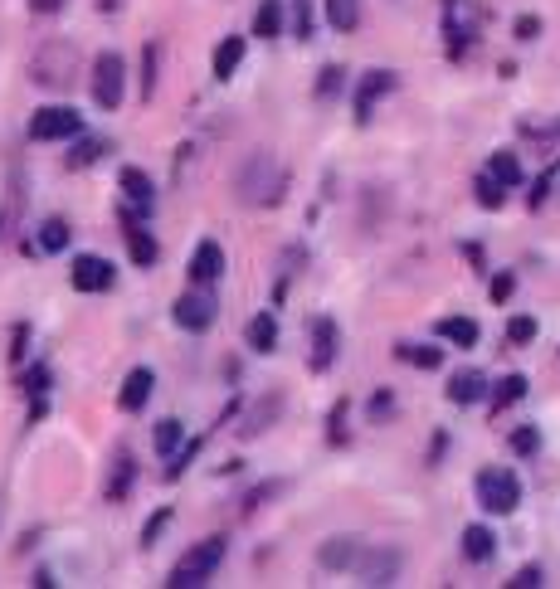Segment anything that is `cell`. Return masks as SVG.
<instances>
[{
	"instance_id": "obj_19",
	"label": "cell",
	"mask_w": 560,
	"mask_h": 589,
	"mask_svg": "<svg viewBox=\"0 0 560 589\" xmlns=\"http://www.w3.org/2000/svg\"><path fill=\"white\" fill-rule=\"evenodd\" d=\"M483 395H487V380L478 370H458V375L448 380V400H453V405H478Z\"/></svg>"
},
{
	"instance_id": "obj_7",
	"label": "cell",
	"mask_w": 560,
	"mask_h": 589,
	"mask_svg": "<svg viewBox=\"0 0 560 589\" xmlns=\"http://www.w3.org/2000/svg\"><path fill=\"white\" fill-rule=\"evenodd\" d=\"M215 312H220V302L205 293L200 283L190 288V293L176 297V307H171V317H176V327H186V332H205L210 322H215Z\"/></svg>"
},
{
	"instance_id": "obj_44",
	"label": "cell",
	"mask_w": 560,
	"mask_h": 589,
	"mask_svg": "<svg viewBox=\"0 0 560 589\" xmlns=\"http://www.w3.org/2000/svg\"><path fill=\"white\" fill-rule=\"evenodd\" d=\"M25 341H30V327H25V322H15V332H10V361H20V356H25Z\"/></svg>"
},
{
	"instance_id": "obj_47",
	"label": "cell",
	"mask_w": 560,
	"mask_h": 589,
	"mask_svg": "<svg viewBox=\"0 0 560 589\" xmlns=\"http://www.w3.org/2000/svg\"><path fill=\"white\" fill-rule=\"evenodd\" d=\"M541 35V20H536V15H522V20H517V39H536Z\"/></svg>"
},
{
	"instance_id": "obj_20",
	"label": "cell",
	"mask_w": 560,
	"mask_h": 589,
	"mask_svg": "<svg viewBox=\"0 0 560 589\" xmlns=\"http://www.w3.org/2000/svg\"><path fill=\"white\" fill-rule=\"evenodd\" d=\"M151 443H156V453L171 463V458L186 448V424H181V419H161V424H156V434H151Z\"/></svg>"
},
{
	"instance_id": "obj_13",
	"label": "cell",
	"mask_w": 560,
	"mask_h": 589,
	"mask_svg": "<svg viewBox=\"0 0 560 589\" xmlns=\"http://www.w3.org/2000/svg\"><path fill=\"white\" fill-rule=\"evenodd\" d=\"M361 551H366V541H361V536H332V541H322L317 565H322V570H351Z\"/></svg>"
},
{
	"instance_id": "obj_11",
	"label": "cell",
	"mask_w": 560,
	"mask_h": 589,
	"mask_svg": "<svg viewBox=\"0 0 560 589\" xmlns=\"http://www.w3.org/2000/svg\"><path fill=\"white\" fill-rule=\"evenodd\" d=\"M307 332H312V356H307V366L322 375V370H332V361H336V322L332 317H312Z\"/></svg>"
},
{
	"instance_id": "obj_49",
	"label": "cell",
	"mask_w": 560,
	"mask_h": 589,
	"mask_svg": "<svg viewBox=\"0 0 560 589\" xmlns=\"http://www.w3.org/2000/svg\"><path fill=\"white\" fill-rule=\"evenodd\" d=\"M30 10L35 15H54V10H64V0H30Z\"/></svg>"
},
{
	"instance_id": "obj_21",
	"label": "cell",
	"mask_w": 560,
	"mask_h": 589,
	"mask_svg": "<svg viewBox=\"0 0 560 589\" xmlns=\"http://www.w3.org/2000/svg\"><path fill=\"white\" fill-rule=\"evenodd\" d=\"M463 555H468L473 565H487V560L497 555V536H492L487 526H468V531H463Z\"/></svg>"
},
{
	"instance_id": "obj_30",
	"label": "cell",
	"mask_w": 560,
	"mask_h": 589,
	"mask_svg": "<svg viewBox=\"0 0 560 589\" xmlns=\"http://www.w3.org/2000/svg\"><path fill=\"white\" fill-rule=\"evenodd\" d=\"M205 443H210V429H205L200 439H190L186 448H181V453H176V458L166 463V478H171V482H176V478H186V468L195 463V458H200V453H205Z\"/></svg>"
},
{
	"instance_id": "obj_32",
	"label": "cell",
	"mask_w": 560,
	"mask_h": 589,
	"mask_svg": "<svg viewBox=\"0 0 560 589\" xmlns=\"http://www.w3.org/2000/svg\"><path fill=\"white\" fill-rule=\"evenodd\" d=\"M39 249H44V254H64V249H69V224L64 220L39 224Z\"/></svg>"
},
{
	"instance_id": "obj_17",
	"label": "cell",
	"mask_w": 560,
	"mask_h": 589,
	"mask_svg": "<svg viewBox=\"0 0 560 589\" xmlns=\"http://www.w3.org/2000/svg\"><path fill=\"white\" fill-rule=\"evenodd\" d=\"M278 414H283V395H263L259 405L244 414V424H239V439H259V434L268 429V424H273V419H278Z\"/></svg>"
},
{
	"instance_id": "obj_41",
	"label": "cell",
	"mask_w": 560,
	"mask_h": 589,
	"mask_svg": "<svg viewBox=\"0 0 560 589\" xmlns=\"http://www.w3.org/2000/svg\"><path fill=\"white\" fill-rule=\"evenodd\" d=\"M522 137L551 142V137H560V117H551V122H522Z\"/></svg>"
},
{
	"instance_id": "obj_38",
	"label": "cell",
	"mask_w": 560,
	"mask_h": 589,
	"mask_svg": "<svg viewBox=\"0 0 560 589\" xmlns=\"http://www.w3.org/2000/svg\"><path fill=\"white\" fill-rule=\"evenodd\" d=\"M341 83H346V69H341V64H327V69H322V78H317V98H336V93H341Z\"/></svg>"
},
{
	"instance_id": "obj_26",
	"label": "cell",
	"mask_w": 560,
	"mask_h": 589,
	"mask_svg": "<svg viewBox=\"0 0 560 589\" xmlns=\"http://www.w3.org/2000/svg\"><path fill=\"white\" fill-rule=\"evenodd\" d=\"M327 20H332V30L351 35L361 25V0H327Z\"/></svg>"
},
{
	"instance_id": "obj_28",
	"label": "cell",
	"mask_w": 560,
	"mask_h": 589,
	"mask_svg": "<svg viewBox=\"0 0 560 589\" xmlns=\"http://www.w3.org/2000/svg\"><path fill=\"white\" fill-rule=\"evenodd\" d=\"M254 35L259 39H278L283 35V5L278 0H263L259 15H254Z\"/></svg>"
},
{
	"instance_id": "obj_29",
	"label": "cell",
	"mask_w": 560,
	"mask_h": 589,
	"mask_svg": "<svg viewBox=\"0 0 560 589\" xmlns=\"http://www.w3.org/2000/svg\"><path fill=\"white\" fill-rule=\"evenodd\" d=\"M522 395H526V375H507V380H497V390H492V414L512 409Z\"/></svg>"
},
{
	"instance_id": "obj_22",
	"label": "cell",
	"mask_w": 560,
	"mask_h": 589,
	"mask_svg": "<svg viewBox=\"0 0 560 589\" xmlns=\"http://www.w3.org/2000/svg\"><path fill=\"white\" fill-rule=\"evenodd\" d=\"M244 64V35H229L220 39V49H215V78H234V69Z\"/></svg>"
},
{
	"instance_id": "obj_12",
	"label": "cell",
	"mask_w": 560,
	"mask_h": 589,
	"mask_svg": "<svg viewBox=\"0 0 560 589\" xmlns=\"http://www.w3.org/2000/svg\"><path fill=\"white\" fill-rule=\"evenodd\" d=\"M390 88H395V74H390V69H371V74H361V88H356V122H371L375 98H385Z\"/></svg>"
},
{
	"instance_id": "obj_40",
	"label": "cell",
	"mask_w": 560,
	"mask_h": 589,
	"mask_svg": "<svg viewBox=\"0 0 560 589\" xmlns=\"http://www.w3.org/2000/svg\"><path fill=\"white\" fill-rule=\"evenodd\" d=\"M541 448V434H536V424H522L517 434H512V453H522V458H531Z\"/></svg>"
},
{
	"instance_id": "obj_8",
	"label": "cell",
	"mask_w": 560,
	"mask_h": 589,
	"mask_svg": "<svg viewBox=\"0 0 560 589\" xmlns=\"http://www.w3.org/2000/svg\"><path fill=\"white\" fill-rule=\"evenodd\" d=\"M69 283H74L78 293H108L112 283H117V268H112L108 258L83 254V258H74V273H69Z\"/></svg>"
},
{
	"instance_id": "obj_34",
	"label": "cell",
	"mask_w": 560,
	"mask_h": 589,
	"mask_svg": "<svg viewBox=\"0 0 560 589\" xmlns=\"http://www.w3.org/2000/svg\"><path fill=\"white\" fill-rule=\"evenodd\" d=\"M283 492V482H259V487H249L244 497H239V516H254L268 502V497H278Z\"/></svg>"
},
{
	"instance_id": "obj_5",
	"label": "cell",
	"mask_w": 560,
	"mask_h": 589,
	"mask_svg": "<svg viewBox=\"0 0 560 589\" xmlns=\"http://www.w3.org/2000/svg\"><path fill=\"white\" fill-rule=\"evenodd\" d=\"M122 88H127V64H122V54H98L93 59V98H98V108H117L122 103Z\"/></svg>"
},
{
	"instance_id": "obj_3",
	"label": "cell",
	"mask_w": 560,
	"mask_h": 589,
	"mask_svg": "<svg viewBox=\"0 0 560 589\" xmlns=\"http://www.w3.org/2000/svg\"><path fill=\"white\" fill-rule=\"evenodd\" d=\"M473 487H478V507L492 516H507L522 507V482L512 468H483Z\"/></svg>"
},
{
	"instance_id": "obj_23",
	"label": "cell",
	"mask_w": 560,
	"mask_h": 589,
	"mask_svg": "<svg viewBox=\"0 0 560 589\" xmlns=\"http://www.w3.org/2000/svg\"><path fill=\"white\" fill-rule=\"evenodd\" d=\"M244 336H249V346H254L259 356H268V351L278 346V322H273V312H259V317L249 322V332Z\"/></svg>"
},
{
	"instance_id": "obj_24",
	"label": "cell",
	"mask_w": 560,
	"mask_h": 589,
	"mask_svg": "<svg viewBox=\"0 0 560 589\" xmlns=\"http://www.w3.org/2000/svg\"><path fill=\"white\" fill-rule=\"evenodd\" d=\"M395 356H400V361H410V366H419V370H439V366H444V351H439V346H414V341H400V346H395Z\"/></svg>"
},
{
	"instance_id": "obj_42",
	"label": "cell",
	"mask_w": 560,
	"mask_h": 589,
	"mask_svg": "<svg viewBox=\"0 0 560 589\" xmlns=\"http://www.w3.org/2000/svg\"><path fill=\"white\" fill-rule=\"evenodd\" d=\"M507 585H512V589H536V585H541V565H522Z\"/></svg>"
},
{
	"instance_id": "obj_46",
	"label": "cell",
	"mask_w": 560,
	"mask_h": 589,
	"mask_svg": "<svg viewBox=\"0 0 560 589\" xmlns=\"http://www.w3.org/2000/svg\"><path fill=\"white\" fill-rule=\"evenodd\" d=\"M346 439V400L332 409V443H341Z\"/></svg>"
},
{
	"instance_id": "obj_18",
	"label": "cell",
	"mask_w": 560,
	"mask_h": 589,
	"mask_svg": "<svg viewBox=\"0 0 560 589\" xmlns=\"http://www.w3.org/2000/svg\"><path fill=\"white\" fill-rule=\"evenodd\" d=\"M122 239H127V254H132V263H137V268H151V263H156V254H161V249H156V239H151V234L137 220H132V215H127Z\"/></svg>"
},
{
	"instance_id": "obj_39",
	"label": "cell",
	"mask_w": 560,
	"mask_h": 589,
	"mask_svg": "<svg viewBox=\"0 0 560 589\" xmlns=\"http://www.w3.org/2000/svg\"><path fill=\"white\" fill-rule=\"evenodd\" d=\"M507 341H512V346L536 341V317H512V322H507Z\"/></svg>"
},
{
	"instance_id": "obj_4",
	"label": "cell",
	"mask_w": 560,
	"mask_h": 589,
	"mask_svg": "<svg viewBox=\"0 0 560 589\" xmlns=\"http://www.w3.org/2000/svg\"><path fill=\"white\" fill-rule=\"evenodd\" d=\"M400 565H405V555L395 551V546H366V551L356 555L351 575H356L361 585H395Z\"/></svg>"
},
{
	"instance_id": "obj_1",
	"label": "cell",
	"mask_w": 560,
	"mask_h": 589,
	"mask_svg": "<svg viewBox=\"0 0 560 589\" xmlns=\"http://www.w3.org/2000/svg\"><path fill=\"white\" fill-rule=\"evenodd\" d=\"M283 190H288V171L278 166L273 151H249V156L239 161V171H234V195H239L244 205L268 210V205L283 200Z\"/></svg>"
},
{
	"instance_id": "obj_31",
	"label": "cell",
	"mask_w": 560,
	"mask_h": 589,
	"mask_svg": "<svg viewBox=\"0 0 560 589\" xmlns=\"http://www.w3.org/2000/svg\"><path fill=\"white\" fill-rule=\"evenodd\" d=\"M487 171H492L497 181L507 185V190H512V185H522V161H517L512 151H497V156L487 161Z\"/></svg>"
},
{
	"instance_id": "obj_10",
	"label": "cell",
	"mask_w": 560,
	"mask_h": 589,
	"mask_svg": "<svg viewBox=\"0 0 560 589\" xmlns=\"http://www.w3.org/2000/svg\"><path fill=\"white\" fill-rule=\"evenodd\" d=\"M132 487H137V458H132V453H117L108 482H103V497H108L112 507H122V502L132 497Z\"/></svg>"
},
{
	"instance_id": "obj_43",
	"label": "cell",
	"mask_w": 560,
	"mask_h": 589,
	"mask_svg": "<svg viewBox=\"0 0 560 589\" xmlns=\"http://www.w3.org/2000/svg\"><path fill=\"white\" fill-rule=\"evenodd\" d=\"M390 409H395V400H390V390H380V395H371V419H375V424H385V419H390Z\"/></svg>"
},
{
	"instance_id": "obj_35",
	"label": "cell",
	"mask_w": 560,
	"mask_h": 589,
	"mask_svg": "<svg viewBox=\"0 0 560 589\" xmlns=\"http://www.w3.org/2000/svg\"><path fill=\"white\" fill-rule=\"evenodd\" d=\"M44 390H49V366L39 361V366H30L25 375H20V395H30V400H35V395H44Z\"/></svg>"
},
{
	"instance_id": "obj_45",
	"label": "cell",
	"mask_w": 560,
	"mask_h": 589,
	"mask_svg": "<svg viewBox=\"0 0 560 589\" xmlns=\"http://www.w3.org/2000/svg\"><path fill=\"white\" fill-rule=\"evenodd\" d=\"M512 288H517V278H512V273L492 278V302H507V297H512Z\"/></svg>"
},
{
	"instance_id": "obj_2",
	"label": "cell",
	"mask_w": 560,
	"mask_h": 589,
	"mask_svg": "<svg viewBox=\"0 0 560 589\" xmlns=\"http://www.w3.org/2000/svg\"><path fill=\"white\" fill-rule=\"evenodd\" d=\"M224 565V536H205V541H195L176 565H171V575H166V585L171 589H200L215 580V570Z\"/></svg>"
},
{
	"instance_id": "obj_27",
	"label": "cell",
	"mask_w": 560,
	"mask_h": 589,
	"mask_svg": "<svg viewBox=\"0 0 560 589\" xmlns=\"http://www.w3.org/2000/svg\"><path fill=\"white\" fill-rule=\"evenodd\" d=\"M439 336L453 341V346H478V322H473V317H444V322H439Z\"/></svg>"
},
{
	"instance_id": "obj_36",
	"label": "cell",
	"mask_w": 560,
	"mask_h": 589,
	"mask_svg": "<svg viewBox=\"0 0 560 589\" xmlns=\"http://www.w3.org/2000/svg\"><path fill=\"white\" fill-rule=\"evenodd\" d=\"M103 142H98V137H88V142H78L74 151H69V166H74V171H83V166H93V161H98V156H103Z\"/></svg>"
},
{
	"instance_id": "obj_9",
	"label": "cell",
	"mask_w": 560,
	"mask_h": 589,
	"mask_svg": "<svg viewBox=\"0 0 560 589\" xmlns=\"http://www.w3.org/2000/svg\"><path fill=\"white\" fill-rule=\"evenodd\" d=\"M190 283H200V288H210V283H215V278H220L224 273V249L220 244H215V239H200V244H195V254H190Z\"/></svg>"
},
{
	"instance_id": "obj_15",
	"label": "cell",
	"mask_w": 560,
	"mask_h": 589,
	"mask_svg": "<svg viewBox=\"0 0 560 589\" xmlns=\"http://www.w3.org/2000/svg\"><path fill=\"white\" fill-rule=\"evenodd\" d=\"M448 10V49L458 54L468 39H473V20H478V10H468V0H444Z\"/></svg>"
},
{
	"instance_id": "obj_48",
	"label": "cell",
	"mask_w": 560,
	"mask_h": 589,
	"mask_svg": "<svg viewBox=\"0 0 560 589\" xmlns=\"http://www.w3.org/2000/svg\"><path fill=\"white\" fill-rule=\"evenodd\" d=\"M312 35V5L307 0H298V39Z\"/></svg>"
},
{
	"instance_id": "obj_16",
	"label": "cell",
	"mask_w": 560,
	"mask_h": 589,
	"mask_svg": "<svg viewBox=\"0 0 560 589\" xmlns=\"http://www.w3.org/2000/svg\"><path fill=\"white\" fill-rule=\"evenodd\" d=\"M122 190H127V200L137 205V215H147L151 205H156V185L142 166H122Z\"/></svg>"
},
{
	"instance_id": "obj_6",
	"label": "cell",
	"mask_w": 560,
	"mask_h": 589,
	"mask_svg": "<svg viewBox=\"0 0 560 589\" xmlns=\"http://www.w3.org/2000/svg\"><path fill=\"white\" fill-rule=\"evenodd\" d=\"M83 132V112L74 108H39L30 117V142H64V137H78Z\"/></svg>"
},
{
	"instance_id": "obj_33",
	"label": "cell",
	"mask_w": 560,
	"mask_h": 589,
	"mask_svg": "<svg viewBox=\"0 0 560 589\" xmlns=\"http://www.w3.org/2000/svg\"><path fill=\"white\" fill-rule=\"evenodd\" d=\"M473 195H478V205H483V210H497V205L507 200V185H502L497 176H492V171H487V176H478Z\"/></svg>"
},
{
	"instance_id": "obj_25",
	"label": "cell",
	"mask_w": 560,
	"mask_h": 589,
	"mask_svg": "<svg viewBox=\"0 0 560 589\" xmlns=\"http://www.w3.org/2000/svg\"><path fill=\"white\" fill-rule=\"evenodd\" d=\"M156 74H161V39H147V49H142V103L156 98Z\"/></svg>"
},
{
	"instance_id": "obj_14",
	"label": "cell",
	"mask_w": 560,
	"mask_h": 589,
	"mask_svg": "<svg viewBox=\"0 0 560 589\" xmlns=\"http://www.w3.org/2000/svg\"><path fill=\"white\" fill-rule=\"evenodd\" d=\"M151 385H156V375H151L147 366L127 370V380H122V390H117V405L127 409V414L147 409V400H151Z\"/></svg>"
},
{
	"instance_id": "obj_37",
	"label": "cell",
	"mask_w": 560,
	"mask_h": 589,
	"mask_svg": "<svg viewBox=\"0 0 560 589\" xmlns=\"http://www.w3.org/2000/svg\"><path fill=\"white\" fill-rule=\"evenodd\" d=\"M166 526H171V507H156V512L147 516V526H142V546H156Z\"/></svg>"
}]
</instances>
